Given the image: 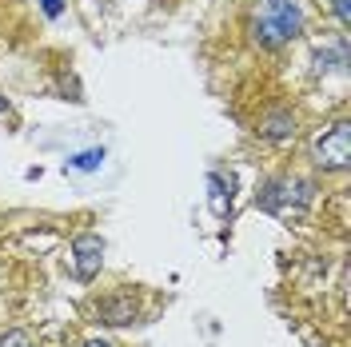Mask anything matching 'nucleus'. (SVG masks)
<instances>
[{"mask_svg":"<svg viewBox=\"0 0 351 347\" xmlns=\"http://www.w3.org/2000/svg\"><path fill=\"white\" fill-rule=\"evenodd\" d=\"M304 32V4L300 0H260L256 16H252V40L276 52L284 44L300 40Z\"/></svg>","mask_w":351,"mask_h":347,"instance_id":"obj_1","label":"nucleus"},{"mask_svg":"<svg viewBox=\"0 0 351 347\" xmlns=\"http://www.w3.org/2000/svg\"><path fill=\"white\" fill-rule=\"evenodd\" d=\"M311 192H315V184L304 176H276L256 192V208L276 219H304Z\"/></svg>","mask_w":351,"mask_h":347,"instance_id":"obj_2","label":"nucleus"},{"mask_svg":"<svg viewBox=\"0 0 351 347\" xmlns=\"http://www.w3.org/2000/svg\"><path fill=\"white\" fill-rule=\"evenodd\" d=\"M311 160L324 172H348V164H351V124L348 120L328 124L311 140Z\"/></svg>","mask_w":351,"mask_h":347,"instance_id":"obj_3","label":"nucleus"},{"mask_svg":"<svg viewBox=\"0 0 351 347\" xmlns=\"http://www.w3.org/2000/svg\"><path fill=\"white\" fill-rule=\"evenodd\" d=\"M68 263H72V276H76V280L92 283L100 276V267H104V239L96 236V232L76 236L72 248H68Z\"/></svg>","mask_w":351,"mask_h":347,"instance_id":"obj_4","label":"nucleus"},{"mask_svg":"<svg viewBox=\"0 0 351 347\" xmlns=\"http://www.w3.org/2000/svg\"><path fill=\"white\" fill-rule=\"evenodd\" d=\"M96 315H100V324H108V327L132 324L136 320V296L132 291H112V296H104L96 304Z\"/></svg>","mask_w":351,"mask_h":347,"instance_id":"obj_5","label":"nucleus"},{"mask_svg":"<svg viewBox=\"0 0 351 347\" xmlns=\"http://www.w3.org/2000/svg\"><path fill=\"white\" fill-rule=\"evenodd\" d=\"M260 136H267V140H291V136H295V112L291 108L267 112L263 124H260Z\"/></svg>","mask_w":351,"mask_h":347,"instance_id":"obj_6","label":"nucleus"},{"mask_svg":"<svg viewBox=\"0 0 351 347\" xmlns=\"http://www.w3.org/2000/svg\"><path fill=\"white\" fill-rule=\"evenodd\" d=\"M208 188H212V195H208V204H212V212H216L219 219L232 212V188H236V180L223 172H212L208 176Z\"/></svg>","mask_w":351,"mask_h":347,"instance_id":"obj_7","label":"nucleus"},{"mask_svg":"<svg viewBox=\"0 0 351 347\" xmlns=\"http://www.w3.org/2000/svg\"><path fill=\"white\" fill-rule=\"evenodd\" d=\"M104 160H108L104 148H84V152L68 156L64 168H72V172H96V168H104Z\"/></svg>","mask_w":351,"mask_h":347,"instance_id":"obj_8","label":"nucleus"},{"mask_svg":"<svg viewBox=\"0 0 351 347\" xmlns=\"http://www.w3.org/2000/svg\"><path fill=\"white\" fill-rule=\"evenodd\" d=\"M315 68H319V72H348V44L343 40L335 44V56L319 48V52H315Z\"/></svg>","mask_w":351,"mask_h":347,"instance_id":"obj_9","label":"nucleus"},{"mask_svg":"<svg viewBox=\"0 0 351 347\" xmlns=\"http://www.w3.org/2000/svg\"><path fill=\"white\" fill-rule=\"evenodd\" d=\"M0 347H32V335L21 331V327H12V331H4V335H0Z\"/></svg>","mask_w":351,"mask_h":347,"instance_id":"obj_10","label":"nucleus"},{"mask_svg":"<svg viewBox=\"0 0 351 347\" xmlns=\"http://www.w3.org/2000/svg\"><path fill=\"white\" fill-rule=\"evenodd\" d=\"M331 12L339 16V24H343V28H351V0H331Z\"/></svg>","mask_w":351,"mask_h":347,"instance_id":"obj_11","label":"nucleus"},{"mask_svg":"<svg viewBox=\"0 0 351 347\" xmlns=\"http://www.w3.org/2000/svg\"><path fill=\"white\" fill-rule=\"evenodd\" d=\"M40 12L48 16V21H56V16L64 12V0H40Z\"/></svg>","mask_w":351,"mask_h":347,"instance_id":"obj_12","label":"nucleus"},{"mask_svg":"<svg viewBox=\"0 0 351 347\" xmlns=\"http://www.w3.org/2000/svg\"><path fill=\"white\" fill-rule=\"evenodd\" d=\"M84 347H112V344H108V339H88Z\"/></svg>","mask_w":351,"mask_h":347,"instance_id":"obj_13","label":"nucleus"},{"mask_svg":"<svg viewBox=\"0 0 351 347\" xmlns=\"http://www.w3.org/2000/svg\"><path fill=\"white\" fill-rule=\"evenodd\" d=\"M8 112H12V108H8V100H4V96H0V120H4V116H8Z\"/></svg>","mask_w":351,"mask_h":347,"instance_id":"obj_14","label":"nucleus"}]
</instances>
